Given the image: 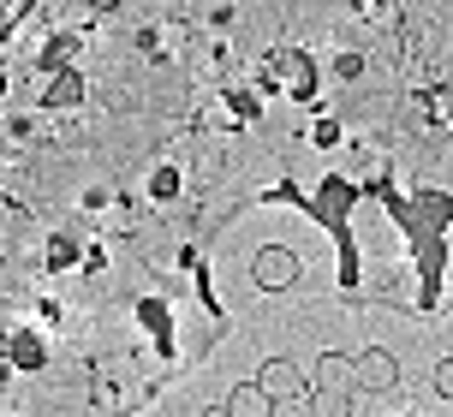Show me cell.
Returning a JSON list of instances; mask_svg holds the SVG:
<instances>
[{
  "label": "cell",
  "instance_id": "6da1fadb",
  "mask_svg": "<svg viewBox=\"0 0 453 417\" xmlns=\"http://www.w3.org/2000/svg\"><path fill=\"white\" fill-rule=\"evenodd\" d=\"M394 382H400V364H394L388 346H370V352L352 358V388H358V394H388Z\"/></svg>",
  "mask_w": 453,
  "mask_h": 417
},
{
  "label": "cell",
  "instance_id": "7a4b0ae2",
  "mask_svg": "<svg viewBox=\"0 0 453 417\" xmlns=\"http://www.w3.org/2000/svg\"><path fill=\"white\" fill-rule=\"evenodd\" d=\"M257 388L280 406V399H304V394H311V375L298 370V364H287V358H269V364L257 370Z\"/></svg>",
  "mask_w": 453,
  "mask_h": 417
},
{
  "label": "cell",
  "instance_id": "3957f363",
  "mask_svg": "<svg viewBox=\"0 0 453 417\" xmlns=\"http://www.w3.org/2000/svg\"><path fill=\"white\" fill-rule=\"evenodd\" d=\"M250 275H257L263 292H287L298 280V256L287 251V245H269V251H257V269H250Z\"/></svg>",
  "mask_w": 453,
  "mask_h": 417
},
{
  "label": "cell",
  "instance_id": "277c9868",
  "mask_svg": "<svg viewBox=\"0 0 453 417\" xmlns=\"http://www.w3.org/2000/svg\"><path fill=\"white\" fill-rule=\"evenodd\" d=\"M311 388H352V358H340V352H322L317 370H311ZM358 394V388H352Z\"/></svg>",
  "mask_w": 453,
  "mask_h": 417
},
{
  "label": "cell",
  "instance_id": "5b68a950",
  "mask_svg": "<svg viewBox=\"0 0 453 417\" xmlns=\"http://www.w3.org/2000/svg\"><path fill=\"white\" fill-rule=\"evenodd\" d=\"M226 412H233V417H274V399L263 394L257 382H239L233 399H226Z\"/></svg>",
  "mask_w": 453,
  "mask_h": 417
},
{
  "label": "cell",
  "instance_id": "8992f818",
  "mask_svg": "<svg viewBox=\"0 0 453 417\" xmlns=\"http://www.w3.org/2000/svg\"><path fill=\"white\" fill-rule=\"evenodd\" d=\"M311 417H352V388H311Z\"/></svg>",
  "mask_w": 453,
  "mask_h": 417
},
{
  "label": "cell",
  "instance_id": "52a82bcc",
  "mask_svg": "<svg viewBox=\"0 0 453 417\" xmlns=\"http://www.w3.org/2000/svg\"><path fill=\"white\" fill-rule=\"evenodd\" d=\"M280 72H287L293 95H311V60H304V54H287V60H280Z\"/></svg>",
  "mask_w": 453,
  "mask_h": 417
},
{
  "label": "cell",
  "instance_id": "ba28073f",
  "mask_svg": "<svg viewBox=\"0 0 453 417\" xmlns=\"http://www.w3.org/2000/svg\"><path fill=\"white\" fill-rule=\"evenodd\" d=\"M78 95H84V84H78V78H60V84L48 90V102H60V108H66V102H78Z\"/></svg>",
  "mask_w": 453,
  "mask_h": 417
},
{
  "label": "cell",
  "instance_id": "9c48e42d",
  "mask_svg": "<svg viewBox=\"0 0 453 417\" xmlns=\"http://www.w3.org/2000/svg\"><path fill=\"white\" fill-rule=\"evenodd\" d=\"M435 394L453 399V358H441V364H435Z\"/></svg>",
  "mask_w": 453,
  "mask_h": 417
},
{
  "label": "cell",
  "instance_id": "30bf717a",
  "mask_svg": "<svg viewBox=\"0 0 453 417\" xmlns=\"http://www.w3.org/2000/svg\"><path fill=\"white\" fill-rule=\"evenodd\" d=\"M274 417H311V394H304V399H280Z\"/></svg>",
  "mask_w": 453,
  "mask_h": 417
},
{
  "label": "cell",
  "instance_id": "8fae6325",
  "mask_svg": "<svg viewBox=\"0 0 453 417\" xmlns=\"http://www.w3.org/2000/svg\"><path fill=\"white\" fill-rule=\"evenodd\" d=\"M203 417H233V412H226V406H215V412H203Z\"/></svg>",
  "mask_w": 453,
  "mask_h": 417
}]
</instances>
